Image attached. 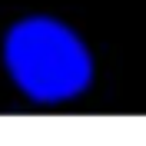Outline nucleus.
<instances>
[{"label":"nucleus","mask_w":146,"mask_h":146,"mask_svg":"<svg viewBox=\"0 0 146 146\" xmlns=\"http://www.w3.org/2000/svg\"><path fill=\"white\" fill-rule=\"evenodd\" d=\"M7 66L23 93L36 100H66L90 83L86 46L53 20H23L7 36Z\"/></svg>","instance_id":"f257e3e1"}]
</instances>
